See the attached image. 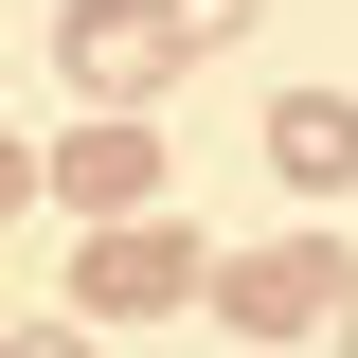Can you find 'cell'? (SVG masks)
Masks as SVG:
<instances>
[{"instance_id": "cell-1", "label": "cell", "mask_w": 358, "mask_h": 358, "mask_svg": "<svg viewBox=\"0 0 358 358\" xmlns=\"http://www.w3.org/2000/svg\"><path fill=\"white\" fill-rule=\"evenodd\" d=\"M197 305H215L233 341H322V322L358 305V251H341V233H251V251L197 268Z\"/></svg>"}, {"instance_id": "cell-2", "label": "cell", "mask_w": 358, "mask_h": 358, "mask_svg": "<svg viewBox=\"0 0 358 358\" xmlns=\"http://www.w3.org/2000/svg\"><path fill=\"white\" fill-rule=\"evenodd\" d=\"M197 268H215V251H197L179 215H108L72 251V322H90V341H108V322H162V305H197Z\"/></svg>"}, {"instance_id": "cell-4", "label": "cell", "mask_w": 358, "mask_h": 358, "mask_svg": "<svg viewBox=\"0 0 358 358\" xmlns=\"http://www.w3.org/2000/svg\"><path fill=\"white\" fill-rule=\"evenodd\" d=\"M54 54H72V90H90V108H143V90L179 72L162 0H72V18H54Z\"/></svg>"}, {"instance_id": "cell-3", "label": "cell", "mask_w": 358, "mask_h": 358, "mask_svg": "<svg viewBox=\"0 0 358 358\" xmlns=\"http://www.w3.org/2000/svg\"><path fill=\"white\" fill-rule=\"evenodd\" d=\"M36 179L72 197L90 233H108V215H162V143H143V108H90L72 143H36Z\"/></svg>"}, {"instance_id": "cell-7", "label": "cell", "mask_w": 358, "mask_h": 358, "mask_svg": "<svg viewBox=\"0 0 358 358\" xmlns=\"http://www.w3.org/2000/svg\"><path fill=\"white\" fill-rule=\"evenodd\" d=\"M0 358H90V322H0Z\"/></svg>"}, {"instance_id": "cell-6", "label": "cell", "mask_w": 358, "mask_h": 358, "mask_svg": "<svg viewBox=\"0 0 358 358\" xmlns=\"http://www.w3.org/2000/svg\"><path fill=\"white\" fill-rule=\"evenodd\" d=\"M233 18H251V0H162V36H179V54H215Z\"/></svg>"}, {"instance_id": "cell-9", "label": "cell", "mask_w": 358, "mask_h": 358, "mask_svg": "<svg viewBox=\"0 0 358 358\" xmlns=\"http://www.w3.org/2000/svg\"><path fill=\"white\" fill-rule=\"evenodd\" d=\"M322 341H341V358H358V305H341V322H322Z\"/></svg>"}, {"instance_id": "cell-8", "label": "cell", "mask_w": 358, "mask_h": 358, "mask_svg": "<svg viewBox=\"0 0 358 358\" xmlns=\"http://www.w3.org/2000/svg\"><path fill=\"white\" fill-rule=\"evenodd\" d=\"M18 197H36V143H0V215H18Z\"/></svg>"}, {"instance_id": "cell-5", "label": "cell", "mask_w": 358, "mask_h": 358, "mask_svg": "<svg viewBox=\"0 0 358 358\" xmlns=\"http://www.w3.org/2000/svg\"><path fill=\"white\" fill-rule=\"evenodd\" d=\"M268 179L287 197H341L358 179V90H268Z\"/></svg>"}]
</instances>
